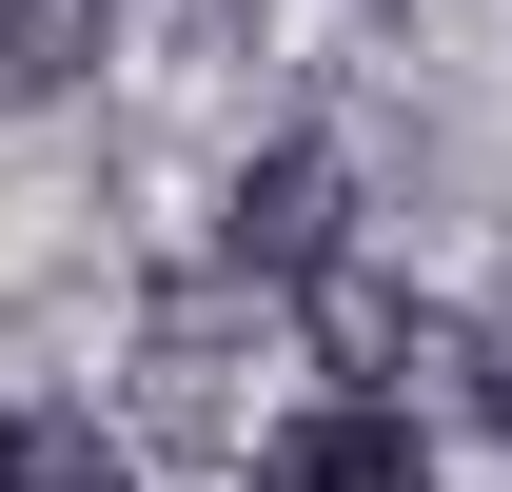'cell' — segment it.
<instances>
[{"label":"cell","instance_id":"5b68a950","mask_svg":"<svg viewBox=\"0 0 512 492\" xmlns=\"http://www.w3.org/2000/svg\"><path fill=\"white\" fill-rule=\"evenodd\" d=\"M434 355H453V374H473V433H512V296H493V315H453Z\"/></svg>","mask_w":512,"mask_h":492},{"label":"cell","instance_id":"6da1fadb","mask_svg":"<svg viewBox=\"0 0 512 492\" xmlns=\"http://www.w3.org/2000/svg\"><path fill=\"white\" fill-rule=\"evenodd\" d=\"M335 256H355V178H335V138L237 158V197H217V276H237V296H296V276H335Z\"/></svg>","mask_w":512,"mask_h":492},{"label":"cell","instance_id":"52a82bcc","mask_svg":"<svg viewBox=\"0 0 512 492\" xmlns=\"http://www.w3.org/2000/svg\"><path fill=\"white\" fill-rule=\"evenodd\" d=\"M0 492H40V414H0Z\"/></svg>","mask_w":512,"mask_h":492},{"label":"cell","instance_id":"3957f363","mask_svg":"<svg viewBox=\"0 0 512 492\" xmlns=\"http://www.w3.org/2000/svg\"><path fill=\"white\" fill-rule=\"evenodd\" d=\"M296 335H316V394H394V374L434 355V315H414V276H375V256H335V276H296Z\"/></svg>","mask_w":512,"mask_h":492},{"label":"cell","instance_id":"277c9868","mask_svg":"<svg viewBox=\"0 0 512 492\" xmlns=\"http://www.w3.org/2000/svg\"><path fill=\"white\" fill-rule=\"evenodd\" d=\"M119 40V0H0V99H79Z\"/></svg>","mask_w":512,"mask_h":492},{"label":"cell","instance_id":"8992f818","mask_svg":"<svg viewBox=\"0 0 512 492\" xmlns=\"http://www.w3.org/2000/svg\"><path fill=\"white\" fill-rule=\"evenodd\" d=\"M40 492H138V473H119V433H99V414H40Z\"/></svg>","mask_w":512,"mask_h":492},{"label":"cell","instance_id":"7a4b0ae2","mask_svg":"<svg viewBox=\"0 0 512 492\" xmlns=\"http://www.w3.org/2000/svg\"><path fill=\"white\" fill-rule=\"evenodd\" d=\"M237 492H434V433L414 394H316V414L237 433Z\"/></svg>","mask_w":512,"mask_h":492}]
</instances>
